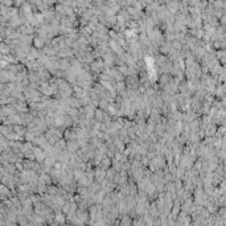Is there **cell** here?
I'll return each instance as SVG.
<instances>
[{
    "label": "cell",
    "mask_w": 226,
    "mask_h": 226,
    "mask_svg": "<svg viewBox=\"0 0 226 226\" xmlns=\"http://www.w3.org/2000/svg\"><path fill=\"white\" fill-rule=\"evenodd\" d=\"M99 167L102 168V169H107V168L111 167V160L109 159V157H103L101 161V164H99Z\"/></svg>",
    "instance_id": "6da1fadb"
},
{
    "label": "cell",
    "mask_w": 226,
    "mask_h": 226,
    "mask_svg": "<svg viewBox=\"0 0 226 226\" xmlns=\"http://www.w3.org/2000/svg\"><path fill=\"white\" fill-rule=\"evenodd\" d=\"M43 45H44L43 40H35V46H37V48H43Z\"/></svg>",
    "instance_id": "7a4b0ae2"
}]
</instances>
